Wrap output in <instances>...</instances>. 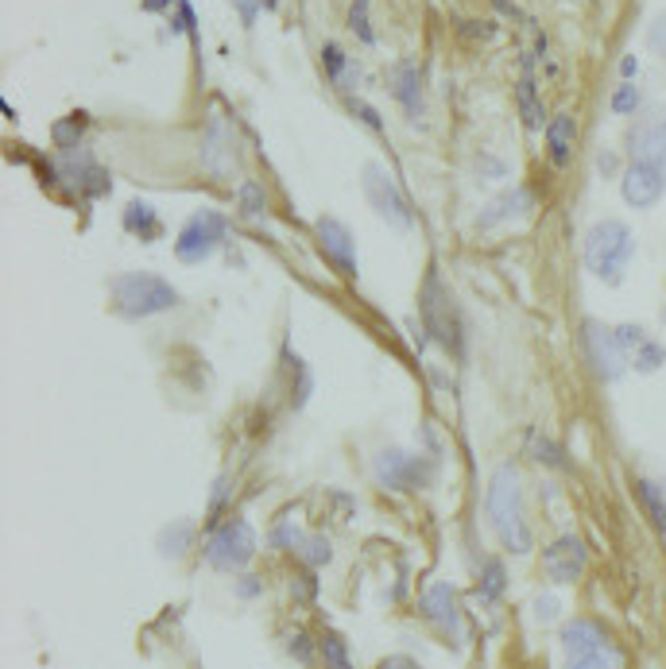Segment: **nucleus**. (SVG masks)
<instances>
[{
	"instance_id": "obj_1",
	"label": "nucleus",
	"mask_w": 666,
	"mask_h": 669,
	"mask_svg": "<svg viewBox=\"0 0 666 669\" xmlns=\"http://www.w3.org/2000/svg\"><path fill=\"white\" fill-rule=\"evenodd\" d=\"M484 515L492 530L500 534L508 553H531V522L523 519V480H519L516 464H500L497 476L489 484V500H484Z\"/></svg>"
},
{
	"instance_id": "obj_2",
	"label": "nucleus",
	"mask_w": 666,
	"mask_h": 669,
	"mask_svg": "<svg viewBox=\"0 0 666 669\" xmlns=\"http://www.w3.org/2000/svg\"><path fill=\"white\" fill-rule=\"evenodd\" d=\"M631 256H636V236L624 222H597L585 236V267L608 287H620Z\"/></svg>"
},
{
	"instance_id": "obj_3",
	"label": "nucleus",
	"mask_w": 666,
	"mask_h": 669,
	"mask_svg": "<svg viewBox=\"0 0 666 669\" xmlns=\"http://www.w3.org/2000/svg\"><path fill=\"white\" fill-rule=\"evenodd\" d=\"M419 314L430 337H434L453 361H461V356H466V325H461V309L458 302H453L450 287L442 283V275H438V267L427 275V283H422Z\"/></svg>"
},
{
	"instance_id": "obj_4",
	"label": "nucleus",
	"mask_w": 666,
	"mask_h": 669,
	"mask_svg": "<svg viewBox=\"0 0 666 669\" xmlns=\"http://www.w3.org/2000/svg\"><path fill=\"white\" fill-rule=\"evenodd\" d=\"M112 302H117L120 317H128V322H140V317L167 314V309H175L178 306V291L170 287L167 279H159V275L133 272V275H120V279L112 283Z\"/></svg>"
},
{
	"instance_id": "obj_5",
	"label": "nucleus",
	"mask_w": 666,
	"mask_h": 669,
	"mask_svg": "<svg viewBox=\"0 0 666 669\" xmlns=\"http://www.w3.org/2000/svg\"><path fill=\"white\" fill-rule=\"evenodd\" d=\"M252 553H256V534H252V527L245 519H229V522H222V527L209 530V538H206L209 569L237 573V569H245L252 561Z\"/></svg>"
},
{
	"instance_id": "obj_6",
	"label": "nucleus",
	"mask_w": 666,
	"mask_h": 669,
	"mask_svg": "<svg viewBox=\"0 0 666 669\" xmlns=\"http://www.w3.org/2000/svg\"><path fill=\"white\" fill-rule=\"evenodd\" d=\"M361 178H364V198H369V206L376 209L395 233H408V228L415 225V214H411V201L403 198L400 183H395L384 167H376V163H369Z\"/></svg>"
},
{
	"instance_id": "obj_7",
	"label": "nucleus",
	"mask_w": 666,
	"mask_h": 669,
	"mask_svg": "<svg viewBox=\"0 0 666 669\" xmlns=\"http://www.w3.org/2000/svg\"><path fill=\"white\" fill-rule=\"evenodd\" d=\"M225 233H229V222H225L217 209H198V214L183 225V233H178L175 256L183 259V264H202V259L225 240Z\"/></svg>"
},
{
	"instance_id": "obj_8",
	"label": "nucleus",
	"mask_w": 666,
	"mask_h": 669,
	"mask_svg": "<svg viewBox=\"0 0 666 669\" xmlns=\"http://www.w3.org/2000/svg\"><path fill=\"white\" fill-rule=\"evenodd\" d=\"M581 345H585V356H589L592 372L600 375V380H620L624 372H628L631 356L620 348V341H616V329H608V325L600 322H585L581 325Z\"/></svg>"
},
{
	"instance_id": "obj_9",
	"label": "nucleus",
	"mask_w": 666,
	"mask_h": 669,
	"mask_svg": "<svg viewBox=\"0 0 666 669\" xmlns=\"http://www.w3.org/2000/svg\"><path fill=\"white\" fill-rule=\"evenodd\" d=\"M376 480L392 492H419L430 480V464L415 453H403V449H384L376 456Z\"/></svg>"
},
{
	"instance_id": "obj_10",
	"label": "nucleus",
	"mask_w": 666,
	"mask_h": 669,
	"mask_svg": "<svg viewBox=\"0 0 666 669\" xmlns=\"http://www.w3.org/2000/svg\"><path fill=\"white\" fill-rule=\"evenodd\" d=\"M628 151L631 163H652V167L666 170V105H655L652 112H644V120L631 125Z\"/></svg>"
},
{
	"instance_id": "obj_11",
	"label": "nucleus",
	"mask_w": 666,
	"mask_h": 669,
	"mask_svg": "<svg viewBox=\"0 0 666 669\" xmlns=\"http://www.w3.org/2000/svg\"><path fill=\"white\" fill-rule=\"evenodd\" d=\"M585 561H589V550H585V542L574 534L555 538V542L547 545V553H542V569H547V577L555 584L578 581V577L585 573Z\"/></svg>"
},
{
	"instance_id": "obj_12",
	"label": "nucleus",
	"mask_w": 666,
	"mask_h": 669,
	"mask_svg": "<svg viewBox=\"0 0 666 669\" xmlns=\"http://www.w3.org/2000/svg\"><path fill=\"white\" fill-rule=\"evenodd\" d=\"M314 233H319V244H322V256L330 259L333 267H337L345 279H356V244H353V233H349L345 225L337 222V217H322L319 225H314Z\"/></svg>"
},
{
	"instance_id": "obj_13",
	"label": "nucleus",
	"mask_w": 666,
	"mask_h": 669,
	"mask_svg": "<svg viewBox=\"0 0 666 669\" xmlns=\"http://www.w3.org/2000/svg\"><path fill=\"white\" fill-rule=\"evenodd\" d=\"M620 194L631 209H647L666 194V170L652 167V163H631L620 178Z\"/></svg>"
},
{
	"instance_id": "obj_14",
	"label": "nucleus",
	"mask_w": 666,
	"mask_h": 669,
	"mask_svg": "<svg viewBox=\"0 0 666 669\" xmlns=\"http://www.w3.org/2000/svg\"><path fill=\"white\" fill-rule=\"evenodd\" d=\"M419 611H422V616H427V623H434L442 634H450V639H458V631H461L458 592H453L445 581L430 584V589L419 596Z\"/></svg>"
},
{
	"instance_id": "obj_15",
	"label": "nucleus",
	"mask_w": 666,
	"mask_h": 669,
	"mask_svg": "<svg viewBox=\"0 0 666 669\" xmlns=\"http://www.w3.org/2000/svg\"><path fill=\"white\" fill-rule=\"evenodd\" d=\"M62 178H67L70 186H78L86 198H101V194H109V170L97 167V163L86 159V155H75V151L62 155Z\"/></svg>"
},
{
	"instance_id": "obj_16",
	"label": "nucleus",
	"mask_w": 666,
	"mask_h": 669,
	"mask_svg": "<svg viewBox=\"0 0 666 669\" xmlns=\"http://www.w3.org/2000/svg\"><path fill=\"white\" fill-rule=\"evenodd\" d=\"M388 89H392L395 101L408 109V117H422V78L419 67L411 59H400L392 70H388Z\"/></svg>"
},
{
	"instance_id": "obj_17",
	"label": "nucleus",
	"mask_w": 666,
	"mask_h": 669,
	"mask_svg": "<svg viewBox=\"0 0 666 669\" xmlns=\"http://www.w3.org/2000/svg\"><path fill=\"white\" fill-rule=\"evenodd\" d=\"M562 650L570 658H581V655H597V650H608V634L600 623L592 619H570L562 627Z\"/></svg>"
},
{
	"instance_id": "obj_18",
	"label": "nucleus",
	"mask_w": 666,
	"mask_h": 669,
	"mask_svg": "<svg viewBox=\"0 0 666 669\" xmlns=\"http://www.w3.org/2000/svg\"><path fill=\"white\" fill-rule=\"evenodd\" d=\"M206 167L214 170L217 178L229 175V170L237 167V151H233L229 125H225V120H209V132H206Z\"/></svg>"
},
{
	"instance_id": "obj_19",
	"label": "nucleus",
	"mask_w": 666,
	"mask_h": 669,
	"mask_svg": "<svg viewBox=\"0 0 666 669\" xmlns=\"http://www.w3.org/2000/svg\"><path fill=\"white\" fill-rule=\"evenodd\" d=\"M531 214V194L519 190V186H511V190H503L497 201H489L481 214V228H492L500 222H516V217Z\"/></svg>"
},
{
	"instance_id": "obj_20",
	"label": "nucleus",
	"mask_w": 666,
	"mask_h": 669,
	"mask_svg": "<svg viewBox=\"0 0 666 669\" xmlns=\"http://www.w3.org/2000/svg\"><path fill=\"white\" fill-rule=\"evenodd\" d=\"M574 144H578V120H574L570 112H562V117H555L547 128L550 163H555V167H566V163L574 159Z\"/></svg>"
},
{
	"instance_id": "obj_21",
	"label": "nucleus",
	"mask_w": 666,
	"mask_h": 669,
	"mask_svg": "<svg viewBox=\"0 0 666 669\" xmlns=\"http://www.w3.org/2000/svg\"><path fill=\"white\" fill-rule=\"evenodd\" d=\"M322 67H326L333 89H341V94H353L356 89V62L349 55H341V47L333 43L322 47Z\"/></svg>"
},
{
	"instance_id": "obj_22",
	"label": "nucleus",
	"mask_w": 666,
	"mask_h": 669,
	"mask_svg": "<svg viewBox=\"0 0 666 669\" xmlns=\"http://www.w3.org/2000/svg\"><path fill=\"white\" fill-rule=\"evenodd\" d=\"M125 228L133 236H140V240H156L159 233H164V222H159V214L148 206V201H128L125 206Z\"/></svg>"
},
{
	"instance_id": "obj_23",
	"label": "nucleus",
	"mask_w": 666,
	"mask_h": 669,
	"mask_svg": "<svg viewBox=\"0 0 666 669\" xmlns=\"http://www.w3.org/2000/svg\"><path fill=\"white\" fill-rule=\"evenodd\" d=\"M519 117H523V125L531 128V132L547 125V112H542V101H539V94H535L531 62H527V75L519 81Z\"/></svg>"
},
{
	"instance_id": "obj_24",
	"label": "nucleus",
	"mask_w": 666,
	"mask_h": 669,
	"mask_svg": "<svg viewBox=\"0 0 666 669\" xmlns=\"http://www.w3.org/2000/svg\"><path fill=\"white\" fill-rule=\"evenodd\" d=\"M639 500H644L647 508V519L666 534V488L652 484V480H639Z\"/></svg>"
},
{
	"instance_id": "obj_25",
	"label": "nucleus",
	"mask_w": 666,
	"mask_h": 669,
	"mask_svg": "<svg viewBox=\"0 0 666 669\" xmlns=\"http://www.w3.org/2000/svg\"><path fill=\"white\" fill-rule=\"evenodd\" d=\"M663 364H666V353H663V345H659V341H652V337H647L644 345H639L636 353H631V368H636V372H644V375L659 372Z\"/></svg>"
},
{
	"instance_id": "obj_26",
	"label": "nucleus",
	"mask_w": 666,
	"mask_h": 669,
	"mask_svg": "<svg viewBox=\"0 0 666 669\" xmlns=\"http://www.w3.org/2000/svg\"><path fill=\"white\" fill-rule=\"evenodd\" d=\"M322 658H326L330 669H353V658H349V642L341 639L337 631L322 634Z\"/></svg>"
},
{
	"instance_id": "obj_27",
	"label": "nucleus",
	"mask_w": 666,
	"mask_h": 669,
	"mask_svg": "<svg viewBox=\"0 0 666 669\" xmlns=\"http://www.w3.org/2000/svg\"><path fill=\"white\" fill-rule=\"evenodd\" d=\"M503 592H508V573H503L500 558H492L489 565H484V577H481V596L484 600H500Z\"/></svg>"
},
{
	"instance_id": "obj_28",
	"label": "nucleus",
	"mask_w": 666,
	"mask_h": 669,
	"mask_svg": "<svg viewBox=\"0 0 666 669\" xmlns=\"http://www.w3.org/2000/svg\"><path fill=\"white\" fill-rule=\"evenodd\" d=\"M369 4L372 0H353V8H349V28H353L356 39H364V43H376V31H372L369 23Z\"/></svg>"
},
{
	"instance_id": "obj_29",
	"label": "nucleus",
	"mask_w": 666,
	"mask_h": 669,
	"mask_svg": "<svg viewBox=\"0 0 666 669\" xmlns=\"http://www.w3.org/2000/svg\"><path fill=\"white\" fill-rule=\"evenodd\" d=\"M298 550H303V561L311 569H322L330 561V542L322 534H314V538H306L303 545H298Z\"/></svg>"
},
{
	"instance_id": "obj_30",
	"label": "nucleus",
	"mask_w": 666,
	"mask_h": 669,
	"mask_svg": "<svg viewBox=\"0 0 666 669\" xmlns=\"http://www.w3.org/2000/svg\"><path fill=\"white\" fill-rule=\"evenodd\" d=\"M241 209H245V217H264L267 198H264V190H259V183L241 186Z\"/></svg>"
},
{
	"instance_id": "obj_31",
	"label": "nucleus",
	"mask_w": 666,
	"mask_h": 669,
	"mask_svg": "<svg viewBox=\"0 0 666 669\" xmlns=\"http://www.w3.org/2000/svg\"><path fill=\"white\" fill-rule=\"evenodd\" d=\"M82 128H86V120H82V117L62 120V125H55V144H59L62 151H75L78 136H82Z\"/></svg>"
},
{
	"instance_id": "obj_32",
	"label": "nucleus",
	"mask_w": 666,
	"mask_h": 669,
	"mask_svg": "<svg viewBox=\"0 0 666 669\" xmlns=\"http://www.w3.org/2000/svg\"><path fill=\"white\" fill-rule=\"evenodd\" d=\"M531 616L539 619V623H555V619L562 616V600H558V596H550V592L535 596V603H531Z\"/></svg>"
},
{
	"instance_id": "obj_33",
	"label": "nucleus",
	"mask_w": 666,
	"mask_h": 669,
	"mask_svg": "<svg viewBox=\"0 0 666 669\" xmlns=\"http://www.w3.org/2000/svg\"><path fill=\"white\" fill-rule=\"evenodd\" d=\"M616 666H620V662H616L613 647H608V650H597V655L570 658V662H566V669H616Z\"/></svg>"
},
{
	"instance_id": "obj_34",
	"label": "nucleus",
	"mask_w": 666,
	"mask_h": 669,
	"mask_svg": "<svg viewBox=\"0 0 666 669\" xmlns=\"http://www.w3.org/2000/svg\"><path fill=\"white\" fill-rule=\"evenodd\" d=\"M306 538L298 534V527L295 522H280V527L272 530V550H298Z\"/></svg>"
},
{
	"instance_id": "obj_35",
	"label": "nucleus",
	"mask_w": 666,
	"mask_h": 669,
	"mask_svg": "<svg viewBox=\"0 0 666 669\" xmlns=\"http://www.w3.org/2000/svg\"><path fill=\"white\" fill-rule=\"evenodd\" d=\"M639 109V89L631 86V81H624L620 89L613 94V112H620V117H628V112Z\"/></svg>"
},
{
	"instance_id": "obj_36",
	"label": "nucleus",
	"mask_w": 666,
	"mask_h": 669,
	"mask_svg": "<svg viewBox=\"0 0 666 669\" xmlns=\"http://www.w3.org/2000/svg\"><path fill=\"white\" fill-rule=\"evenodd\" d=\"M616 341H620V348L631 356L647 341V333H644V325H616Z\"/></svg>"
},
{
	"instance_id": "obj_37",
	"label": "nucleus",
	"mask_w": 666,
	"mask_h": 669,
	"mask_svg": "<svg viewBox=\"0 0 666 669\" xmlns=\"http://www.w3.org/2000/svg\"><path fill=\"white\" fill-rule=\"evenodd\" d=\"M647 43H652V51H659L666 59V12H659L652 20V28H647Z\"/></svg>"
},
{
	"instance_id": "obj_38",
	"label": "nucleus",
	"mask_w": 666,
	"mask_h": 669,
	"mask_svg": "<svg viewBox=\"0 0 666 669\" xmlns=\"http://www.w3.org/2000/svg\"><path fill=\"white\" fill-rule=\"evenodd\" d=\"M349 109H353L356 117H361L369 128H376V132H384V120H380V112L372 109V105H364V101H349Z\"/></svg>"
},
{
	"instance_id": "obj_39",
	"label": "nucleus",
	"mask_w": 666,
	"mask_h": 669,
	"mask_svg": "<svg viewBox=\"0 0 666 669\" xmlns=\"http://www.w3.org/2000/svg\"><path fill=\"white\" fill-rule=\"evenodd\" d=\"M535 449H539L542 464H550V469H558V464H562V453H558V449L550 445V442H535Z\"/></svg>"
},
{
	"instance_id": "obj_40",
	"label": "nucleus",
	"mask_w": 666,
	"mask_h": 669,
	"mask_svg": "<svg viewBox=\"0 0 666 669\" xmlns=\"http://www.w3.org/2000/svg\"><path fill=\"white\" fill-rule=\"evenodd\" d=\"M376 669H419L411 658H388V662H380Z\"/></svg>"
},
{
	"instance_id": "obj_41",
	"label": "nucleus",
	"mask_w": 666,
	"mask_h": 669,
	"mask_svg": "<svg viewBox=\"0 0 666 669\" xmlns=\"http://www.w3.org/2000/svg\"><path fill=\"white\" fill-rule=\"evenodd\" d=\"M237 592H241V596H259V581H256V577H245Z\"/></svg>"
},
{
	"instance_id": "obj_42",
	"label": "nucleus",
	"mask_w": 666,
	"mask_h": 669,
	"mask_svg": "<svg viewBox=\"0 0 666 669\" xmlns=\"http://www.w3.org/2000/svg\"><path fill=\"white\" fill-rule=\"evenodd\" d=\"M620 75H624V78H631V75H636V59H631V55L620 62Z\"/></svg>"
},
{
	"instance_id": "obj_43",
	"label": "nucleus",
	"mask_w": 666,
	"mask_h": 669,
	"mask_svg": "<svg viewBox=\"0 0 666 669\" xmlns=\"http://www.w3.org/2000/svg\"><path fill=\"white\" fill-rule=\"evenodd\" d=\"M170 0H144V8H151V12H156V8H167Z\"/></svg>"
}]
</instances>
